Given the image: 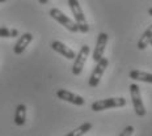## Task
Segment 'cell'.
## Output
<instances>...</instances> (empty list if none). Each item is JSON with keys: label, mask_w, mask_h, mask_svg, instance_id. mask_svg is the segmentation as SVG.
Wrapping results in <instances>:
<instances>
[{"label": "cell", "mask_w": 152, "mask_h": 136, "mask_svg": "<svg viewBox=\"0 0 152 136\" xmlns=\"http://www.w3.org/2000/svg\"><path fill=\"white\" fill-rule=\"evenodd\" d=\"M68 5H69V9H71L72 15H74L75 23L77 24L80 33H83V34L88 33V31H89V25H88V21L84 16V12L80 7V3H79L77 0H68Z\"/></svg>", "instance_id": "cell-1"}, {"label": "cell", "mask_w": 152, "mask_h": 136, "mask_svg": "<svg viewBox=\"0 0 152 136\" xmlns=\"http://www.w3.org/2000/svg\"><path fill=\"white\" fill-rule=\"evenodd\" d=\"M126 106V100L123 97H115V98H105L94 101L91 105V109L93 111H102V110L113 109V107H123Z\"/></svg>", "instance_id": "cell-2"}, {"label": "cell", "mask_w": 152, "mask_h": 136, "mask_svg": "<svg viewBox=\"0 0 152 136\" xmlns=\"http://www.w3.org/2000/svg\"><path fill=\"white\" fill-rule=\"evenodd\" d=\"M49 15L51 16L55 21H58L61 25H63V26H64L67 30L71 31V33H77V31H80V30H79L77 24H76L74 20H71L69 17H67V16L63 13L61 9L51 8V9H50V12H49Z\"/></svg>", "instance_id": "cell-3"}, {"label": "cell", "mask_w": 152, "mask_h": 136, "mask_svg": "<svg viewBox=\"0 0 152 136\" xmlns=\"http://www.w3.org/2000/svg\"><path fill=\"white\" fill-rule=\"evenodd\" d=\"M130 94H131V100H132V105H134V110L137 113L138 116H144L145 115V107L143 105L140 96V88L137 84H131L130 85Z\"/></svg>", "instance_id": "cell-4"}, {"label": "cell", "mask_w": 152, "mask_h": 136, "mask_svg": "<svg viewBox=\"0 0 152 136\" xmlns=\"http://www.w3.org/2000/svg\"><path fill=\"white\" fill-rule=\"evenodd\" d=\"M107 64H109V60H107L106 58H102L99 63H96V65H94L93 71H92V73H91L89 81H88L91 88L99 87V84L101 81V77H102V75H104V72H105Z\"/></svg>", "instance_id": "cell-5"}, {"label": "cell", "mask_w": 152, "mask_h": 136, "mask_svg": "<svg viewBox=\"0 0 152 136\" xmlns=\"http://www.w3.org/2000/svg\"><path fill=\"white\" fill-rule=\"evenodd\" d=\"M89 52H91V49L88 45H84L81 46L80 51L77 52V56H76L75 62H74V65H72V73L75 76H79L81 75L83 72V68L85 65V62H87L88 56H89Z\"/></svg>", "instance_id": "cell-6"}, {"label": "cell", "mask_w": 152, "mask_h": 136, "mask_svg": "<svg viewBox=\"0 0 152 136\" xmlns=\"http://www.w3.org/2000/svg\"><path fill=\"white\" fill-rule=\"evenodd\" d=\"M56 97L62 101H66V102L74 103L76 106H83L85 103V100L81 96L74 93V92H69L67 89H59L56 90Z\"/></svg>", "instance_id": "cell-7"}, {"label": "cell", "mask_w": 152, "mask_h": 136, "mask_svg": "<svg viewBox=\"0 0 152 136\" xmlns=\"http://www.w3.org/2000/svg\"><path fill=\"white\" fill-rule=\"evenodd\" d=\"M107 39H109V36H107L106 33H100L99 36H97L96 46H94L93 55H92V58H93V60L96 63H99L101 59H102V55H104V51H105Z\"/></svg>", "instance_id": "cell-8"}, {"label": "cell", "mask_w": 152, "mask_h": 136, "mask_svg": "<svg viewBox=\"0 0 152 136\" xmlns=\"http://www.w3.org/2000/svg\"><path fill=\"white\" fill-rule=\"evenodd\" d=\"M51 49L54 50V51L59 52L61 55H63L67 59H76V56H77L74 50H71L69 47H67L64 43H62L61 41H54V42L51 43Z\"/></svg>", "instance_id": "cell-9"}, {"label": "cell", "mask_w": 152, "mask_h": 136, "mask_svg": "<svg viewBox=\"0 0 152 136\" xmlns=\"http://www.w3.org/2000/svg\"><path fill=\"white\" fill-rule=\"evenodd\" d=\"M33 41V34L31 33H24L23 36L18 38L17 43L13 47V52L16 55H20V54L24 52V50L26 49L28 46H29V43Z\"/></svg>", "instance_id": "cell-10"}, {"label": "cell", "mask_w": 152, "mask_h": 136, "mask_svg": "<svg viewBox=\"0 0 152 136\" xmlns=\"http://www.w3.org/2000/svg\"><path fill=\"white\" fill-rule=\"evenodd\" d=\"M151 42H152V24L147 28V29H145L144 33L142 34L140 39L138 41L137 47L139 50H144V49H147V47L151 45Z\"/></svg>", "instance_id": "cell-11"}, {"label": "cell", "mask_w": 152, "mask_h": 136, "mask_svg": "<svg viewBox=\"0 0 152 136\" xmlns=\"http://www.w3.org/2000/svg\"><path fill=\"white\" fill-rule=\"evenodd\" d=\"M129 76H130V79H132V80H138V81H143V83L152 84V73H150V72H143V71L134 69V71L130 72Z\"/></svg>", "instance_id": "cell-12"}, {"label": "cell", "mask_w": 152, "mask_h": 136, "mask_svg": "<svg viewBox=\"0 0 152 136\" xmlns=\"http://www.w3.org/2000/svg\"><path fill=\"white\" fill-rule=\"evenodd\" d=\"M25 121H26V106L20 103L15 111V123L17 126H23L25 124Z\"/></svg>", "instance_id": "cell-13"}, {"label": "cell", "mask_w": 152, "mask_h": 136, "mask_svg": "<svg viewBox=\"0 0 152 136\" xmlns=\"http://www.w3.org/2000/svg\"><path fill=\"white\" fill-rule=\"evenodd\" d=\"M17 36H18L17 29H8L7 26L0 28V37H3V38H15Z\"/></svg>", "instance_id": "cell-14"}, {"label": "cell", "mask_w": 152, "mask_h": 136, "mask_svg": "<svg viewBox=\"0 0 152 136\" xmlns=\"http://www.w3.org/2000/svg\"><path fill=\"white\" fill-rule=\"evenodd\" d=\"M134 134V127L132 126H127V127L123 128V131L119 134V136H131Z\"/></svg>", "instance_id": "cell-15"}, {"label": "cell", "mask_w": 152, "mask_h": 136, "mask_svg": "<svg viewBox=\"0 0 152 136\" xmlns=\"http://www.w3.org/2000/svg\"><path fill=\"white\" fill-rule=\"evenodd\" d=\"M39 3H42V4H47V3H49V0H41Z\"/></svg>", "instance_id": "cell-16"}, {"label": "cell", "mask_w": 152, "mask_h": 136, "mask_svg": "<svg viewBox=\"0 0 152 136\" xmlns=\"http://www.w3.org/2000/svg\"><path fill=\"white\" fill-rule=\"evenodd\" d=\"M64 136H74V134H72V131H71V132H68V134H66Z\"/></svg>", "instance_id": "cell-17"}, {"label": "cell", "mask_w": 152, "mask_h": 136, "mask_svg": "<svg viewBox=\"0 0 152 136\" xmlns=\"http://www.w3.org/2000/svg\"><path fill=\"white\" fill-rule=\"evenodd\" d=\"M148 15H150V16H152V8H150V9H148Z\"/></svg>", "instance_id": "cell-18"}, {"label": "cell", "mask_w": 152, "mask_h": 136, "mask_svg": "<svg viewBox=\"0 0 152 136\" xmlns=\"http://www.w3.org/2000/svg\"><path fill=\"white\" fill-rule=\"evenodd\" d=\"M151 46H152V42H151Z\"/></svg>", "instance_id": "cell-19"}]
</instances>
